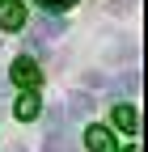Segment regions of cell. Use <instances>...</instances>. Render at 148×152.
I'll return each mask as SVG.
<instances>
[{
  "label": "cell",
  "instance_id": "cell-1",
  "mask_svg": "<svg viewBox=\"0 0 148 152\" xmlns=\"http://www.w3.org/2000/svg\"><path fill=\"white\" fill-rule=\"evenodd\" d=\"M9 80H13L17 89L34 93V89L42 85V68H38V59H34V55H17V59L9 64Z\"/></svg>",
  "mask_w": 148,
  "mask_h": 152
},
{
  "label": "cell",
  "instance_id": "cell-2",
  "mask_svg": "<svg viewBox=\"0 0 148 152\" xmlns=\"http://www.w3.org/2000/svg\"><path fill=\"white\" fill-rule=\"evenodd\" d=\"M42 152H72V131L64 123V110L59 106L51 110V135H47V148Z\"/></svg>",
  "mask_w": 148,
  "mask_h": 152
},
{
  "label": "cell",
  "instance_id": "cell-3",
  "mask_svg": "<svg viewBox=\"0 0 148 152\" xmlns=\"http://www.w3.org/2000/svg\"><path fill=\"white\" fill-rule=\"evenodd\" d=\"M85 148H89V152H119L110 127H102V123H89V127H85Z\"/></svg>",
  "mask_w": 148,
  "mask_h": 152
},
{
  "label": "cell",
  "instance_id": "cell-4",
  "mask_svg": "<svg viewBox=\"0 0 148 152\" xmlns=\"http://www.w3.org/2000/svg\"><path fill=\"white\" fill-rule=\"evenodd\" d=\"M26 26V4L21 0H0V30H21Z\"/></svg>",
  "mask_w": 148,
  "mask_h": 152
},
{
  "label": "cell",
  "instance_id": "cell-5",
  "mask_svg": "<svg viewBox=\"0 0 148 152\" xmlns=\"http://www.w3.org/2000/svg\"><path fill=\"white\" fill-rule=\"evenodd\" d=\"M17 118H21V123H34V118H38V114H42V102H38V93H21V97H17Z\"/></svg>",
  "mask_w": 148,
  "mask_h": 152
},
{
  "label": "cell",
  "instance_id": "cell-6",
  "mask_svg": "<svg viewBox=\"0 0 148 152\" xmlns=\"http://www.w3.org/2000/svg\"><path fill=\"white\" fill-rule=\"evenodd\" d=\"M110 123H114L119 131H127V135H136V127H140V118H136L131 106H114V110H110Z\"/></svg>",
  "mask_w": 148,
  "mask_h": 152
},
{
  "label": "cell",
  "instance_id": "cell-7",
  "mask_svg": "<svg viewBox=\"0 0 148 152\" xmlns=\"http://www.w3.org/2000/svg\"><path fill=\"white\" fill-rule=\"evenodd\" d=\"M38 4L47 9V13H64V9H72L76 0H38Z\"/></svg>",
  "mask_w": 148,
  "mask_h": 152
},
{
  "label": "cell",
  "instance_id": "cell-8",
  "mask_svg": "<svg viewBox=\"0 0 148 152\" xmlns=\"http://www.w3.org/2000/svg\"><path fill=\"white\" fill-rule=\"evenodd\" d=\"M0 106H4V80H0Z\"/></svg>",
  "mask_w": 148,
  "mask_h": 152
},
{
  "label": "cell",
  "instance_id": "cell-9",
  "mask_svg": "<svg viewBox=\"0 0 148 152\" xmlns=\"http://www.w3.org/2000/svg\"><path fill=\"white\" fill-rule=\"evenodd\" d=\"M119 152H136V148H119Z\"/></svg>",
  "mask_w": 148,
  "mask_h": 152
}]
</instances>
